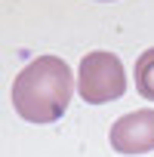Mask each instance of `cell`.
Returning <instances> with one entry per match:
<instances>
[{
	"mask_svg": "<svg viewBox=\"0 0 154 157\" xmlns=\"http://www.w3.org/2000/svg\"><path fill=\"white\" fill-rule=\"evenodd\" d=\"M74 96V74L59 56L28 62L13 80V108L28 123H56Z\"/></svg>",
	"mask_w": 154,
	"mask_h": 157,
	"instance_id": "obj_1",
	"label": "cell"
},
{
	"mask_svg": "<svg viewBox=\"0 0 154 157\" xmlns=\"http://www.w3.org/2000/svg\"><path fill=\"white\" fill-rule=\"evenodd\" d=\"M123 93H126V71L114 52L96 49L80 59V65H77V96L87 105H108V102H117Z\"/></svg>",
	"mask_w": 154,
	"mask_h": 157,
	"instance_id": "obj_2",
	"label": "cell"
},
{
	"mask_svg": "<svg viewBox=\"0 0 154 157\" xmlns=\"http://www.w3.org/2000/svg\"><path fill=\"white\" fill-rule=\"evenodd\" d=\"M108 142L117 154H148L154 151V108H139L114 120Z\"/></svg>",
	"mask_w": 154,
	"mask_h": 157,
	"instance_id": "obj_3",
	"label": "cell"
},
{
	"mask_svg": "<svg viewBox=\"0 0 154 157\" xmlns=\"http://www.w3.org/2000/svg\"><path fill=\"white\" fill-rule=\"evenodd\" d=\"M136 90L142 99L154 102V46L136 59Z\"/></svg>",
	"mask_w": 154,
	"mask_h": 157,
	"instance_id": "obj_4",
	"label": "cell"
}]
</instances>
